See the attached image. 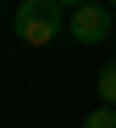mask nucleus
<instances>
[{
    "mask_svg": "<svg viewBox=\"0 0 116 128\" xmlns=\"http://www.w3.org/2000/svg\"><path fill=\"white\" fill-rule=\"evenodd\" d=\"M66 22V11L55 6V0H17V11H11V34L22 39V45H55V34Z\"/></svg>",
    "mask_w": 116,
    "mask_h": 128,
    "instance_id": "nucleus-1",
    "label": "nucleus"
},
{
    "mask_svg": "<svg viewBox=\"0 0 116 128\" xmlns=\"http://www.w3.org/2000/svg\"><path fill=\"white\" fill-rule=\"evenodd\" d=\"M61 34H72L77 45H105V39L116 34V17L100 6V0H83L77 11H66V22H61Z\"/></svg>",
    "mask_w": 116,
    "mask_h": 128,
    "instance_id": "nucleus-2",
    "label": "nucleus"
},
{
    "mask_svg": "<svg viewBox=\"0 0 116 128\" xmlns=\"http://www.w3.org/2000/svg\"><path fill=\"white\" fill-rule=\"evenodd\" d=\"M100 106L116 112V61H100Z\"/></svg>",
    "mask_w": 116,
    "mask_h": 128,
    "instance_id": "nucleus-3",
    "label": "nucleus"
},
{
    "mask_svg": "<svg viewBox=\"0 0 116 128\" xmlns=\"http://www.w3.org/2000/svg\"><path fill=\"white\" fill-rule=\"evenodd\" d=\"M83 128H116V112L111 106H94V112L83 117Z\"/></svg>",
    "mask_w": 116,
    "mask_h": 128,
    "instance_id": "nucleus-4",
    "label": "nucleus"
},
{
    "mask_svg": "<svg viewBox=\"0 0 116 128\" xmlns=\"http://www.w3.org/2000/svg\"><path fill=\"white\" fill-rule=\"evenodd\" d=\"M55 6H61V11H77V6H83V0H55Z\"/></svg>",
    "mask_w": 116,
    "mask_h": 128,
    "instance_id": "nucleus-5",
    "label": "nucleus"
},
{
    "mask_svg": "<svg viewBox=\"0 0 116 128\" xmlns=\"http://www.w3.org/2000/svg\"><path fill=\"white\" fill-rule=\"evenodd\" d=\"M100 6H105V11H116V0H100Z\"/></svg>",
    "mask_w": 116,
    "mask_h": 128,
    "instance_id": "nucleus-6",
    "label": "nucleus"
}]
</instances>
